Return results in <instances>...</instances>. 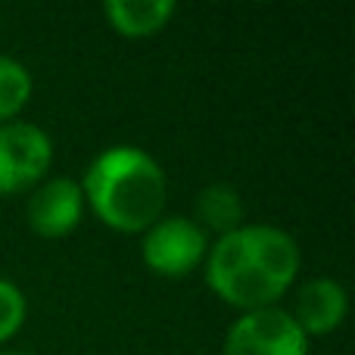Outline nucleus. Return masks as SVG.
Segmentation results:
<instances>
[{"mask_svg":"<svg viewBox=\"0 0 355 355\" xmlns=\"http://www.w3.org/2000/svg\"><path fill=\"white\" fill-rule=\"evenodd\" d=\"M206 284L221 302L256 312L277 306L302 268L300 243L277 225H240L221 234L206 252Z\"/></svg>","mask_w":355,"mask_h":355,"instance_id":"1","label":"nucleus"},{"mask_svg":"<svg viewBox=\"0 0 355 355\" xmlns=\"http://www.w3.org/2000/svg\"><path fill=\"white\" fill-rule=\"evenodd\" d=\"M85 206L119 234H144L162 218L168 200L166 168L153 153L135 144L100 150L81 178Z\"/></svg>","mask_w":355,"mask_h":355,"instance_id":"2","label":"nucleus"},{"mask_svg":"<svg viewBox=\"0 0 355 355\" xmlns=\"http://www.w3.org/2000/svg\"><path fill=\"white\" fill-rule=\"evenodd\" d=\"M209 234L187 215H162L144 231L141 259L159 277H187L206 262Z\"/></svg>","mask_w":355,"mask_h":355,"instance_id":"3","label":"nucleus"},{"mask_svg":"<svg viewBox=\"0 0 355 355\" xmlns=\"http://www.w3.org/2000/svg\"><path fill=\"white\" fill-rule=\"evenodd\" d=\"M53 166V137L35 122L0 125V196L37 187Z\"/></svg>","mask_w":355,"mask_h":355,"instance_id":"4","label":"nucleus"},{"mask_svg":"<svg viewBox=\"0 0 355 355\" xmlns=\"http://www.w3.org/2000/svg\"><path fill=\"white\" fill-rule=\"evenodd\" d=\"M221 355H309V337L287 309H256L227 327Z\"/></svg>","mask_w":355,"mask_h":355,"instance_id":"5","label":"nucleus"},{"mask_svg":"<svg viewBox=\"0 0 355 355\" xmlns=\"http://www.w3.org/2000/svg\"><path fill=\"white\" fill-rule=\"evenodd\" d=\"M85 193L81 184L69 175H47L37 187L28 190L25 218L28 227L41 237H69L85 218Z\"/></svg>","mask_w":355,"mask_h":355,"instance_id":"6","label":"nucleus"},{"mask_svg":"<svg viewBox=\"0 0 355 355\" xmlns=\"http://www.w3.org/2000/svg\"><path fill=\"white\" fill-rule=\"evenodd\" d=\"M349 312V293L346 287L331 275L309 277L300 290H296L293 302V321L302 327L306 337H327L346 321Z\"/></svg>","mask_w":355,"mask_h":355,"instance_id":"7","label":"nucleus"},{"mask_svg":"<svg viewBox=\"0 0 355 355\" xmlns=\"http://www.w3.org/2000/svg\"><path fill=\"white\" fill-rule=\"evenodd\" d=\"M178 12L175 0H106L103 16L125 37H150L162 31Z\"/></svg>","mask_w":355,"mask_h":355,"instance_id":"8","label":"nucleus"},{"mask_svg":"<svg viewBox=\"0 0 355 355\" xmlns=\"http://www.w3.org/2000/svg\"><path fill=\"white\" fill-rule=\"evenodd\" d=\"M193 221L206 234L215 231L218 237L240 227L243 225V196H240V190L221 181L202 187L193 200Z\"/></svg>","mask_w":355,"mask_h":355,"instance_id":"9","label":"nucleus"},{"mask_svg":"<svg viewBox=\"0 0 355 355\" xmlns=\"http://www.w3.org/2000/svg\"><path fill=\"white\" fill-rule=\"evenodd\" d=\"M35 94L31 69L16 56L0 53V125L19 119V112L28 106Z\"/></svg>","mask_w":355,"mask_h":355,"instance_id":"10","label":"nucleus"},{"mask_svg":"<svg viewBox=\"0 0 355 355\" xmlns=\"http://www.w3.org/2000/svg\"><path fill=\"white\" fill-rule=\"evenodd\" d=\"M28 318V300L12 281L0 277V346L22 331Z\"/></svg>","mask_w":355,"mask_h":355,"instance_id":"11","label":"nucleus"},{"mask_svg":"<svg viewBox=\"0 0 355 355\" xmlns=\"http://www.w3.org/2000/svg\"><path fill=\"white\" fill-rule=\"evenodd\" d=\"M0 355H35V352H25V349H0Z\"/></svg>","mask_w":355,"mask_h":355,"instance_id":"12","label":"nucleus"}]
</instances>
